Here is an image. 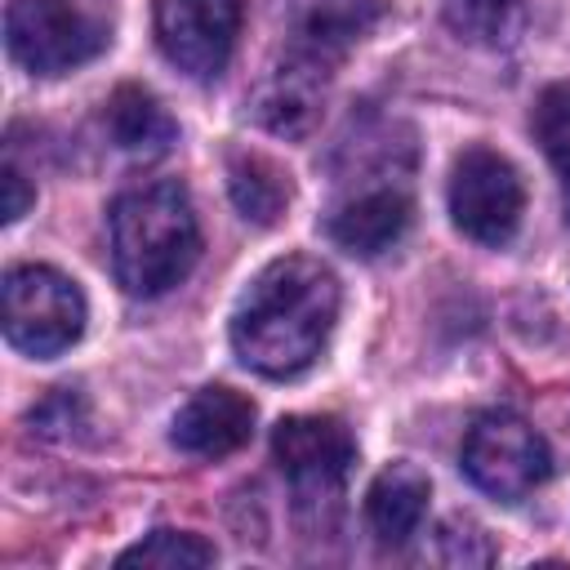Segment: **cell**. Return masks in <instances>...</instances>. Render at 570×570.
Returning <instances> with one entry per match:
<instances>
[{"label": "cell", "mask_w": 570, "mask_h": 570, "mask_svg": "<svg viewBox=\"0 0 570 570\" xmlns=\"http://www.w3.org/2000/svg\"><path fill=\"white\" fill-rule=\"evenodd\" d=\"M414 223V200L405 187L396 183H374V187H361L352 191L330 218H325V232L338 249L356 254V258H379L387 254Z\"/></svg>", "instance_id": "30bf717a"}, {"label": "cell", "mask_w": 570, "mask_h": 570, "mask_svg": "<svg viewBox=\"0 0 570 570\" xmlns=\"http://www.w3.org/2000/svg\"><path fill=\"white\" fill-rule=\"evenodd\" d=\"M338 321V276L312 254L272 258L232 312V347L263 379L303 374Z\"/></svg>", "instance_id": "6da1fadb"}, {"label": "cell", "mask_w": 570, "mask_h": 570, "mask_svg": "<svg viewBox=\"0 0 570 570\" xmlns=\"http://www.w3.org/2000/svg\"><path fill=\"white\" fill-rule=\"evenodd\" d=\"M379 18H383V0H307L298 9L289 49H303L334 67Z\"/></svg>", "instance_id": "7c38bea8"}, {"label": "cell", "mask_w": 570, "mask_h": 570, "mask_svg": "<svg viewBox=\"0 0 570 570\" xmlns=\"http://www.w3.org/2000/svg\"><path fill=\"white\" fill-rule=\"evenodd\" d=\"M4 45L31 76H62L107 49V27L71 0H13L4 13Z\"/></svg>", "instance_id": "277c9868"}, {"label": "cell", "mask_w": 570, "mask_h": 570, "mask_svg": "<svg viewBox=\"0 0 570 570\" xmlns=\"http://www.w3.org/2000/svg\"><path fill=\"white\" fill-rule=\"evenodd\" d=\"M214 557H218L214 543H205L200 534H187V530H151L134 548H125L116 561L120 566H147V570H200V566H214Z\"/></svg>", "instance_id": "e0dca14e"}, {"label": "cell", "mask_w": 570, "mask_h": 570, "mask_svg": "<svg viewBox=\"0 0 570 570\" xmlns=\"http://www.w3.org/2000/svg\"><path fill=\"white\" fill-rule=\"evenodd\" d=\"M525 214V187L508 156L494 147H468L459 151L450 169V218L454 227L476 245H508Z\"/></svg>", "instance_id": "52a82bcc"}, {"label": "cell", "mask_w": 570, "mask_h": 570, "mask_svg": "<svg viewBox=\"0 0 570 570\" xmlns=\"http://www.w3.org/2000/svg\"><path fill=\"white\" fill-rule=\"evenodd\" d=\"M0 321L13 352L49 361L85 334V294L71 276L45 263H18L0 285Z\"/></svg>", "instance_id": "3957f363"}, {"label": "cell", "mask_w": 570, "mask_h": 570, "mask_svg": "<svg viewBox=\"0 0 570 570\" xmlns=\"http://www.w3.org/2000/svg\"><path fill=\"white\" fill-rule=\"evenodd\" d=\"M254 432V401L232 387H200L169 423L174 450L191 459H223L240 450Z\"/></svg>", "instance_id": "8fae6325"}, {"label": "cell", "mask_w": 570, "mask_h": 570, "mask_svg": "<svg viewBox=\"0 0 570 570\" xmlns=\"http://www.w3.org/2000/svg\"><path fill=\"white\" fill-rule=\"evenodd\" d=\"M107 129H111V142L129 156H142V160H156L165 156L174 142H178V125L174 116L165 111V102L142 89V85H120L111 98H107Z\"/></svg>", "instance_id": "5bb4252c"}, {"label": "cell", "mask_w": 570, "mask_h": 570, "mask_svg": "<svg viewBox=\"0 0 570 570\" xmlns=\"http://www.w3.org/2000/svg\"><path fill=\"white\" fill-rule=\"evenodd\" d=\"M445 27L481 49H508L525 31V0H445Z\"/></svg>", "instance_id": "2e32d148"}, {"label": "cell", "mask_w": 570, "mask_h": 570, "mask_svg": "<svg viewBox=\"0 0 570 570\" xmlns=\"http://www.w3.org/2000/svg\"><path fill=\"white\" fill-rule=\"evenodd\" d=\"M240 0H156V40L191 80H214L240 31Z\"/></svg>", "instance_id": "ba28073f"}, {"label": "cell", "mask_w": 570, "mask_h": 570, "mask_svg": "<svg viewBox=\"0 0 570 570\" xmlns=\"http://www.w3.org/2000/svg\"><path fill=\"white\" fill-rule=\"evenodd\" d=\"M459 463H463L468 481L499 503L525 499L534 485H543V476L552 468L543 436L521 414H508V410H490V414L472 419Z\"/></svg>", "instance_id": "5b68a950"}, {"label": "cell", "mask_w": 570, "mask_h": 570, "mask_svg": "<svg viewBox=\"0 0 570 570\" xmlns=\"http://www.w3.org/2000/svg\"><path fill=\"white\" fill-rule=\"evenodd\" d=\"M530 129L543 147V156L552 160V169L561 174L566 187V209H570V85H548L534 102Z\"/></svg>", "instance_id": "ac0fdd59"}, {"label": "cell", "mask_w": 570, "mask_h": 570, "mask_svg": "<svg viewBox=\"0 0 570 570\" xmlns=\"http://www.w3.org/2000/svg\"><path fill=\"white\" fill-rule=\"evenodd\" d=\"M0 187H4V209H0V218H4V223H18V218L31 209L36 191L27 187V178H22L18 165H4V169H0Z\"/></svg>", "instance_id": "d6986e66"}, {"label": "cell", "mask_w": 570, "mask_h": 570, "mask_svg": "<svg viewBox=\"0 0 570 570\" xmlns=\"http://www.w3.org/2000/svg\"><path fill=\"white\" fill-rule=\"evenodd\" d=\"M428 512V476L414 463H392L370 481L365 494V521L379 543H405Z\"/></svg>", "instance_id": "4fadbf2b"}, {"label": "cell", "mask_w": 570, "mask_h": 570, "mask_svg": "<svg viewBox=\"0 0 570 570\" xmlns=\"http://www.w3.org/2000/svg\"><path fill=\"white\" fill-rule=\"evenodd\" d=\"M227 191H232V205L240 209V218L254 227H276L294 200L289 174L263 151H232L227 156Z\"/></svg>", "instance_id": "9a60e30c"}, {"label": "cell", "mask_w": 570, "mask_h": 570, "mask_svg": "<svg viewBox=\"0 0 570 570\" xmlns=\"http://www.w3.org/2000/svg\"><path fill=\"white\" fill-rule=\"evenodd\" d=\"M272 454L298 508H334L356 463V441L334 414H289L272 428Z\"/></svg>", "instance_id": "8992f818"}, {"label": "cell", "mask_w": 570, "mask_h": 570, "mask_svg": "<svg viewBox=\"0 0 570 570\" xmlns=\"http://www.w3.org/2000/svg\"><path fill=\"white\" fill-rule=\"evenodd\" d=\"M111 267L134 298H156L187 281L200 258V227L183 183L160 178L116 196L111 205Z\"/></svg>", "instance_id": "7a4b0ae2"}, {"label": "cell", "mask_w": 570, "mask_h": 570, "mask_svg": "<svg viewBox=\"0 0 570 570\" xmlns=\"http://www.w3.org/2000/svg\"><path fill=\"white\" fill-rule=\"evenodd\" d=\"M325 89H330V62L303 53V49H285V58L267 71V80L258 85L254 111L258 120L281 134V138H303L316 129L321 107H325Z\"/></svg>", "instance_id": "9c48e42d"}]
</instances>
